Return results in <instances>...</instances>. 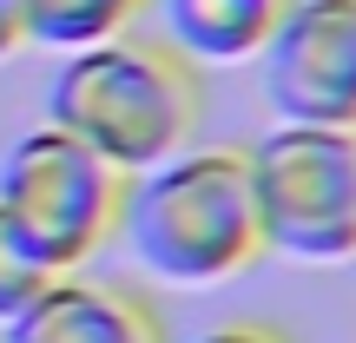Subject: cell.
Returning <instances> with one entry per match:
<instances>
[{"instance_id":"cell-1","label":"cell","mask_w":356,"mask_h":343,"mask_svg":"<svg viewBox=\"0 0 356 343\" xmlns=\"http://www.w3.org/2000/svg\"><path fill=\"white\" fill-rule=\"evenodd\" d=\"M47 126L73 132L113 172L139 178L178 159L204 132V73L165 40L119 33L66 53L47 86Z\"/></svg>"},{"instance_id":"cell-2","label":"cell","mask_w":356,"mask_h":343,"mask_svg":"<svg viewBox=\"0 0 356 343\" xmlns=\"http://www.w3.org/2000/svg\"><path fill=\"white\" fill-rule=\"evenodd\" d=\"M119 244L132 264L159 284H231L251 264H264V225L244 145H185L178 159L139 172L126 185Z\"/></svg>"},{"instance_id":"cell-3","label":"cell","mask_w":356,"mask_h":343,"mask_svg":"<svg viewBox=\"0 0 356 343\" xmlns=\"http://www.w3.org/2000/svg\"><path fill=\"white\" fill-rule=\"evenodd\" d=\"M264 251L291 264L356 257V132L350 126H270L244 145Z\"/></svg>"},{"instance_id":"cell-4","label":"cell","mask_w":356,"mask_h":343,"mask_svg":"<svg viewBox=\"0 0 356 343\" xmlns=\"http://www.w3.org/2000/svg\"><path fill=\"white\" fill-rule=\"evenodd\" d=\"M126 185V172H113L60 126H33L0 152V212L60 278L86 271L106 244H119Z\"/></svg>"},{"instance_id":"cell-5","label":"cell","mask_w":356,"mask_h":343,"mask_svg":"<svg viewBox=\"0 0 356 343\" xmlns=\"http://www.w3.org/2000/svg\"><path fill=\"white\" fill-rule=\"evenodd\" d=\"M264 99L284 126H350L356 132V0H291L270 33Z\"/></svg>"},{"instance_id":"cell-6","label":"cell","mask_w":356,"mask_h":343,"mask_svg":"<svg viewBox=\"0 0 356 343\" xmlns=\"http://www.w3.org/2000/svg\"><path fill=\"white\" fill-rule=\"evenodd\" d=\"M0 343H172V324L139 284L66 271L13 324H0Z\"/></svg>"},{"instance_id":"cell-7","label":"cell","mask_w":356,"mask_h":343,"mask_svg":"<svg viewBox=\"0 0 356 343\" xmlns=\"http://www.w3.org/2000/svg\"><path fill=\"white\" fill-rule=\"evenodd\" d=\"M165 47L185 53L191 66H251L284 26L291 0H152Z\"/></svg>"},{"instance_id":"cell-8","label":"cell","mask_w":356,"mask_h":343,"mask_svg":"<svg viewBox=\"0 0 356 343\" xmlns=\"http://www.w3.org/2000/svg\"><path fill=\"white\" fill-rule=\"evenodd\" d=\"M152 13V0H20V26L26 47H53V53H79L119 40Z\"/></svg>"},{"instance_id":"cell-9","label":"cell","mask_w":356,"mask_h":343,"mask_svg":"<svg viewBox=\"0 0 356 343\" xmlns=\"http://www.w3.org/2000/svg\"><path fill=\"white\" fill-rule=\"evenodd\" d=\"M53 278H60V271H53L47 257H40L33 244L20 238V225L0 212V324H13V317H20V310L53 284Z\"/></svg>"},{"instance_id":"cell-10","label":"cell","mask_w":356,"mask_h":343,"mask_svg":"<svg viewBox=\"0 0 356 343\" xmlns=\"http://www.w3.org/2000/svg\"><path fill=\"white\" fill-rule=\"evenodd\" d=\"M185 343H297V337L270 317H225V324H211V330H198Z\"/></svg>"},{"instance_id":"cell-11","label":"cell","mask_w":356,"mask_h":343,"mask_svg":"<svg viewBox=\"0 0 356 343\" xmlns=\"http://www.w3.org/2000/svg\"><path fill=\"white\" fill-rule=\"evenodd\" d=\"M26 47V26H20V0H0V60Z\"/></svg>"}]
</instances>
